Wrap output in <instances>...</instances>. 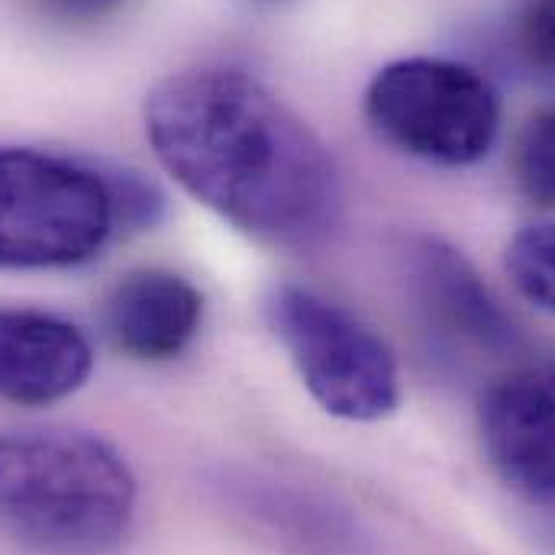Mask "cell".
Returning a JSON list of instances; mask_svg holds the SVG:
<instances>
[{
  "mask_svg": "<svg viewBox=\"0 0 555 555\" xmlns=\"http://www.w3.org/2000/svg\"><path fill=\"white\" fill-rule=\"evenodd\" d=\"M124 452L78 426L0 433V533L42 555L114 553L137 517Z\"/></svg>",
  "mask_w": 555,
  "mask_h": 555,
  "instance_id": "7a4b0ae2",
  "label": "cell"
},
{
  "mask_svg": "<svg viewBox=\"0 0 555 555\" xmlns=\"http://www.w3.org/2000/svg\"><path fill=\"white\" fill-rule=\"evenodd\" d=\"M372 130L404 155L462 168L481 162L501 133V101L488 78L449 59H401L365 91Z\"/></svg>",
  "mask_w": 555,
  "mask_h": 555,
  "instance_id": "5b68a950",
  "label": "cell"
},
{
  "mask_svg": "<svg viewBox=\"0 0 555 555\" xmlns=\"http://www.w3.org/2000/svg\"><path fill=\"white\" fill-rule=\"evenodd\" d=\"M243 514L300 555H346L352 527L326 504L284 488L281 481H236Z\"/></svg>",
  "mask_w": 555,
  "mask_h": 555,
  "instance_id": "30bf717a",
  "label": "cell"
},
{
  "mask_svg": "<svg viewBox=\"0 0 555 555\" xmlns=\"http://www.w3.org/2000/svg\"><path fill=\"white\" fill-rule=\"evenodd\" d=\"M94 369L91 339L39 307H0V401L49 408L85 388Z\"/></svg>",
  "mask_w": 555,
  "mask_h": 555,
  "instance_id": "52a82bcc",
  "label": "cell"
},
{
  "mask_svg": "<svg viewBox=\"0 0 555 555\" xmlns=\"http://www.w3.org/2000/svg\"><path fill=\"white\" fill-rule=\"evenodd\" d=\"M478 433L511 491L555 504V362H524L498 375L478 401Z\"/></svg>",
  "mask_w": 555,
  "mask_h": 555,
  "instance_id": "8992f818",
  "label": "cell"
},
{
  "mask_svg": "<svg viewBox=\"0 0 555 555\" xmlns=\"http://www.w3.org/2000/svg\"><path fill=\"white\" fill-rule=\"evenodd\" d=\"M120 236L111 171L59 152L0 145V269L94 262Z\"/></svg>",
  "mask_w": 555,
  "mask_h": 555,
  "instance_id": "3957f363",
  "label": "cell"
},
{
  "mask_svg": "<svg viewBox=\"0 0 555 555\" xmlns=\"http://www.w3.org/2000/svg\"><path fill=\"white\" fill-rule=\"evenodd\" d=\"M511 175L517 191L537 204L555 207V107L537 111L514 139Z\"/></svg>",
  "mask_w": 555,
  "mask_h": 555,
  "instance_id": "8fae6325",
  "label": "cell"
},
{
  "mask_svg": "<svg viewBox=\"0 0 555 555\" xmlns=\"http://www.w3.org/2000/svg\"><path fill=\"white\" fill-rule=\"evenodd\" d=\"M517 49L520 55L555 75V0H527L517 16Z\"/></svg>",
  "mask_w": 555,
  "mask_h": 555,
  "instance_id": "4fadbf2b",
  "label": "cell"
},
{
  "mask_svg": "<svg viewBox=\"0 0 555 555\" xmlns=\"http://www.w3.org/2000/svg\"><path fill=\"white\" fill-rule=\"evenodd\" d=\"M504 269L514 287L555 317V220L530 223L507 243Z\"/></svg>",
  "mask_w": 555,
  "mask_h": 555,
  "instance_id": "7c38bea8",
  "label": "cell"
},
{
  "mask_svg": "<svg viewBox=\"0 0 555 555\" xmlns=\"http://www.w3.org/2000/svg\"><path fill=\"white\" fill-rule=\"evenodd\" d=\"M414 278L423 307L449 333L485 349H498L514 339V323L501 310L498 297L452 246L423 240L414 249Z\"/></svg>",
  "mask_w": 555,
  "mask_h": 555,
  "instance_id": "9c48e42d",
  "label": "cell"
},
{
  "mask_svg": "<svg viewBox=\"0 0 555 555\" xmlns=\"http://www.w3.org/2000/svg\"><path fill=\"white\" fill-rule=\"evenodd\" d=\"M266 320L310 398L339 420L375 423L398 411L401 372L391 346L346 304L284 281L266 297Z\"/></svg>",
  "mask_w": 555,
  "mask_h": 555,
  "instance_id": "277c9868",
  "label": "cell"
},
{
  "mask_svg": "<svg viewBox=\"0 0 555 555\" xmlns=\"http://www.w3.org/2000/svg\"><path fill=\"white\" fill-rule=\"evenodd\" d=\"M49 16L72 20V23H88V20H104L114 13L124 0H36Z\"/></svg>",
  "mask_w": 555,
  "mask_h": 555,
  "instance_id": "5bb4252c",
  "label": "cell"
},
{
  "mask_svg": "<svg viewBox=\"0 0 555 555\" xmlns=\"http://www.w3.org/2000/svg\"><path fill=\"white\" fill-rule=\"evenodd\" d=\"M204 294L171 269H133L104 300L111 343L137 362L178 359L201 333Z\"/></svg>",
  "mask_w": 555,
  "mask_h": 555,
  "instance_id": "ba28073f",
  "label": "cell"
},
{
  "mask_svg": "<svg viewBox=\"0 0 555 555\" xmlns=\"http://www.w3.org/2000/svg\"><path fill=\"white\" fill-rule=\"evenodd\" d=\"M162 168L233 230L275 249H317L343 214L333 152L259 78L191 68L145 98Z\"/></svg>",
  "mask_w": 555,
  "mask_h": 555,
  "instance_id": "6da1fadb",
  "label": "cell"
}]
</instances>
